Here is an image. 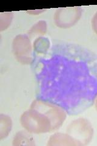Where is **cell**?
Returning <instances> with one entry per match:
<instances>
[{
    "instance_id": "1",
    "label": "cell",
    "mask_w": 97,
    "mask_h": 146,
    "mask_svg": "<svg viewBox=\"0 0 97 146\" xmlns=\"http://www.w3.org/2000/svg\"><path fill=\"white\" fill-rule=\"evenodd\" d=\"M36 99L62 108L70 115L89 108L97 98V56L79 45L53 44L33 54Z\"/></svg>"
},
{
    "instance_id": "2",
    "label": "cell",
    "mask_w": 97,
    "mask_h": 146,
    "mask_svg": "<svg viewBox=\"0 0 97 146\" xmlns=\"http://www.w3.org/2000/svg\"><path fill=\"white\" fill-rule=\"evenodd\" d=\"M66 117V111L60 107L36 99L30 108L23 113L20 122L30 133L41 134L57 130Z\"/></svg>"
},
{
    "instance_id": "3",
    "label": "cell",
    "mask_w": 97,
    "mask_h": 146,
    "mask_svg": "<svg viewBox=\"0 0 97 146\" xmlns=\"http://www.w3.org/2000/svg\"><path fill=\"white\" fill-rule=\"evenodd\" d=\"M13 52L18 61L28 65L33 61L34 49H32L30 37L27 34L17 35L12 43Z\"/></svg>"
},
{
    "instance_id": "4",
    "label": "cell",
    "mask_w": 97,
    "mask_h": 146,
    "mask_svg": "<svg viewBox=\"0 0 97 146\" xmlns=\"http://www.w3.org/2000/svg\"><path fill=\"white\" fill-rule=\"evenodd\" d=\"M67 133L75 141L78 145H86L93 136V129L88 121L79 119L69 125Z\"/></svg>"
},
{
    "instance_id": "5",
    "label": "cell",
    "mask_w": 97,
    "mask_h": 146,
    "mask_svg": "<svg viewBox=\"0 0 97 146\" xmlns=\"http://www.w3.org/2000/svg\"><path fill=\"white\" fill-rule=\"evenodd\" d=\"M81 15L80 7L61 8L55 13L54 20L56 25L60 27H69L74 25Z\"/></svg>"
},
{
    "instance_id": "6",
    "label": "cell",
    "mask_w": 97,
    "mask_h": 146,
    "mask_svg": "<svg viewBox=\"0 0 97 146\" xmlns=\"http://www.w3.org/2000/svg\"><path fill=\"white\" fill-rule=\"evenodd\" d=\"M78 145L75 141L69 135L56 133L50 137L48 145Z\"/></svg>"
},
{
    "instance_id": "7",
    "label": "cell",
    "mask_w": 97,
    "mask_h": 146,
    "mask_svg": "<svg viewBox=\"0 0 97 146\" xmlns=\"http://www.w3.org/2000/svg\"><path fill=\"white\" fill-rule=\"evenodd\" d=\"M35 145L33 137L30 132L20 131L16 133L13 141V145Z\"/></svg>"
},
{
    "instance_id": "8",
    "label": "cell",
    "mask_w": 97,
    "mask_h": 146,
    "mask_svg": "<svg viewBox=\"0 0 97 146\" xmlns=\"http://www.w3.org/2000/svg\"><path fill=\"white\" fill-rule=\"evenodd\" d=\"M47 31V24L44 21H40L36 23L32 28L28 31V34L29 37L33 38L34 36L38 37L41 36V35H44Z\"/></svg>"
},
{
    "instance_id": "9",
    "label": "cell",
    "mask_w": 97,
    "mask_h": 146,
    "mask_svg": "<svg viewBox=\"0 0 97 146\" xmlns=\"http://www.w3.org/2000/svg\"><path fill=\"white\" fill-rule=\"evenodd\" d=\"M92 26H93V28L97 34V12L94 17L93 20H92Z\"/></svg>"
},
{
    "instance_id": "10",
    "label": "cell",
    "mask_w": 97,
    "mask_h": 146,
    "mask_svg": "<svg viewBox=\"0 0 97 146\" xmlns=\"http://www.w3.org/2000/svg\"><path fill=\"white\" fill-rule=\"evenodd\" d=\"M95 107H96V108L97 110V98H96V99L95 100Z\"/></svg>"
}]
</instances>
